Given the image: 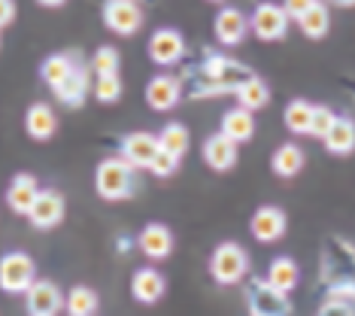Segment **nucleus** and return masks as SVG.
Masks as SVG:
<instances>
[{"instance_id":"1","label":"nucleus","mask_w":355,"mask_h":316,"mask_svg":"<svg viewBox=\"0 0 355 316\" xmlns=\"http://www.w3.org/2000/svg\"><path fill=\"white\" fill-rule=\"evenodd\" d=\"M252 76L255 70L246 67V64L234 61L222 52H207L200 64H195V67L189 64L180 73V83L185 97H222V94H234Z\"/></svg>"},{"instance_id":"2","label":"nucleus","mask_w":355,"mask_h":316,"mask_svg":"<svg viewBox=\"0 0 355 316\" xmlns=\"http://www.w3.org/2000/svg\"><path fill=\"white\" fill-rule=\"evenodd\" d=\"M322 283L328 295L349 298L355 304V247L349 240L331 238L322 249Z\"/></svg>"},{"instance_id":"3","label":"nucleus","mask_w":355,"mask_h":316,"mask_svg":"<svg viewBox=\"0 0 355 316\" xmlns=\"http://www.w3.org/2000/svg\"><path fill=\"white\" fill-rule=\"evenodd\" d=\"M94 189L103 201H131L140 192V167L128 161L122 152L107 156L94 170Z\"/></svg>"},{"instance_id":"4","label":"nucleus","mask_w":355,"mask_h":316,"mask_svg":"<svg viewBox=\"0 0 355 316\" xmlns=\"http://www.w3.org/2000/svg\"><path fill=\"white\" fill-rule=\"evenodd\" d=\"M246 274H249V253L240 243L225 240L213 249V256H209V277L219 286H237Z\"/></svg>"},{"instance_id":"5","label":"nucleus","mask_w":355,"mask_h":316,"mask_svg":"<svg viewBox=\"0 0 355 316\" xmlns=\"http://www.w3.org/2000/svg\"><path fill=\"white\" fill-rule=\"evenodd\" d=\"M243 298H246L249 313H255V316H286V313H292L288 292L277 289L270 280H264V277L249 280L246 289H243Z\"/></svg>"},{"instance_id":"6","label":"nucleus","mask_w":355,"mask_h":316,"mask_svg":"<svg viewBox=\"0 0 355 316\" xmlns=\"http://www.w3.org/2000/svg\"><path fill=\"white\" fill-rule=\"evenodd\" d=\"M92 73H94L92 61H85L83 52L73 49V67H70L67 76L52 88L55 97H58V103H64V107H70V110L83 107V103L88 101V94H92Z\"/></svg>"},{"instance_id":"7","label":"nucleus","mask_w":355,"mask_h":316,"mask_svg":"<svg viewBox=\"0 0 355 316\" xmlns=\"http://www.w3.org/2000/svg\"><path fill=\"white\" fill-rule=\"evenodd\" d=\"M37 280V265L28 253H6L0 258V289L6 295H25L28 286Z\"/></svg>"},{"instance_id":"8","label":"nucleus","mask_w":355,"mask_h":316,"mask_svg":"<svg viewBox=\"0 0 355 316\" xmlns=\"http://www.w3.org/2000/svg\"><path fill=\"white\" fill-rule=\"evenodd\" d=\"M140 0H103V24L119 37H134L143 28Z\"/></svg>"},{"instance_id":"9","label":"nucleus","mask_w":355,"mask_h":316,"mask_svg":"<svg viewBox=\"0 0 355 316\" xmlns=\"http://www.w3.org/2000/svg\"><path fill=\"white\" fill-rule=\"evenodd\" d=\"M249 28L258 40L264 43H273V40H282L288 34V13L286 6H277V3H258L252 19H249Z\"/></svg>"},{"instance_id":"10","label":"nucleus","mask_w":355,"mask_h":316,"mask_svg":"<svg viewBox=\"0 0 355 316\" xmlns=\"http://www.w3.org/2000/svg\"><path fill=\"white\" fill-rule=\"evenodd\" d=\"M189 46H185V37L176 28H158L155 34L149 37V58L158 64V67H176Z\"/></svg>"},{"instance_id":"11","label":"nucleus","mask_w":355,"mask_h":316,"mask_svg":"<svg viewBox=\"0 0 355 316\" xmlns=\"http://www.w3.org/2000/svg\"><path fill=\"white\" fill-rule=\"evenodd\" d=\"M25 307L31 316H55L64 310V292L58 283L37 277L25 292Z\"/></svg>"},{"instance_id":"12","label":"nucleus","mask_w":355,"mask_h":316,"mask_svg":"<svg viewBox=\"0 0 355 316\" xmlns=\"http://www.w3.org/2000/svg\"><path fill=\"white\" fill-rule=\"evenodd\" d=\"M64 210H67V204H64V194L58 189H40L37 201L28 210V222L37 231H49L55 225H61Z\"/></svg>"},{"instance_id":"13","label":"nucleus","mask_w":355,"mask_h":316,"mask_svg":"<svg viewBox=\"0 0 355 316\" xmlns=\"http://www.w3.org/2000/svg\"><path fill=\"white\" fill-rule=\"evenodd\" d=\"M182 97L185 94H182L180 76H171V73H158V76H152L149 85H146V103L152 110H158V113L173 110Z\"/></svg>"},{"instance_id":"14","label":"nucleus","mask_w":355,"mask_h":316,"mask_svg":"<svg viewBox=\"0 0 355 316\" xmlns=\"http://www.w3.org/2000/svg\"><path fill=\"white\" fill-rule=\"evenodd\" d=\"M158 149H161L158 134H149V131H131V134L122 137V143H119V152H122L128 161H134L140 170H149L152 158L158 156Z\"/></svg>"},{"instance_id":"15","label":"nucleus","mask_w":355,"mask_h":316,"mask_svg":"<svg viewBox=\"0 0 355 316\" xmlns=\"http://www.w3.org/2000/svg\"><path fill=\"white\" fill-rule=\"evenodd\" d=\"M286 228H288L286 213H282L279 207H273V204L258 207L252 222H249V231H252V238L258 243H277L282 234H286Z\"/></svg>"},{"instance_id":"16","label":"nucleus","mask_w":355,"mask_h":316,"mask_svg":"<svg viewBox=\"0 0 355 316\" xmlns=\"http://www.w3.org/2000/svg\"><path fill=\"white\" fill-rule=\"evenodd\" d=\"M137 249L152 262H161L173 253V231L161 222H149L146 228L137 234Z\"/></svg>"},{"instance_id":"17","label":"nucleus","mask_w":355,"mask_h":316,"mask_svg":"<svg viewBox=\"0 0 355 316\" xmlns=\"http://www.w3.org/2000/svg\"><path fill=\"white\" fill-rule=\"evenodd\" d=\"M213 31H216V40H219L222 46H240L249 34V19L237 10V6H225V10L216 15Z\"/></svg>"},{"instance_id":"18","label":"nucleus","mask_w":355,"mask_h":316,"mask_svg":"<svg viewBox=\"0 0 355 316\" xmlns=\"http://www.w3.org/2000/svg\"><path fill=\"white\" fill-rule=\"evenodd\" d=\"M237 146L240 143H234L228 134H209L207 140H204V161H207V167H213V170H219V174H225V170H231L234 165H237Z\"/></svg>"},{"instance_id":"19","label":"nucleus","mask_w":355,"mask_h":316,"mask_svg":"<svg viewBox=\"0 0 355 316\" xmlns=\"http://www.w3.org/2000/svg\"><path fill=\"white\" fill-rule=\"evenodd\" d=\"M164 292H167V280H164V274L161 271H155V267H140V271H134V277H131L134 301L155 304V301L164 298Z\"/></svg>"},{"instance_id":"20","label":"nucleus","mask_w":355,"mask_h":316,"mask_svg":"<svg viewBox=\"0 0 355 316\" xmlns=\"http://www.w3.org/2000/svg\"><path fill=\"white\" fill-rule=\"evenodd\" d=\"M37 194H40V183H37L34 174H15L10 189H6V204H10L12 213L28 216V210L37 201Z\"/></svg>"},{"instance_id":"21","label":"nucleus","mask_w":355,"mask_h":316,"mask_svg":"<svg viewBox=\"0 0 355 316\" xmlns=\"http://www.w3.org/2000/svg\"><path fill=\"white\" fill-rule=\"evenodd\" d=\"M25 131L34 137V140H49L58 131V116L49 103H31L25 113Z\"/></svg>"},{"instance_id":"22","label":"nucleus","mask_w":355,"mask_h":316,"mask_svg":"<svg viewBox=\"0 0 355 316\" xmlns=\"http://www.w3.org/2000/svg\"><path fill=\"white\" fill-rule=\"evenodd\" d=\"M222 134H228L234 143L252 140V137H255V116H252V110L240 107V103L234 110H228L222 116Z\"/></svg>"},{"instance_id":"23","label":"nucleus","mask_w":355,"mask_h":316,"mask_svg":"<svg viewBox=\"0 0 355 316\" xmlns=\"http://www.w3.org/2000/svg\"><path fill=\"white\" fill-rule=\"evenodd\" d=\"M325 149L331 156H352L355 152V122L349 116H337L325 134Z\"/></svg>"},{"instance_id":"24","label":"nucleus","mask_w":355,"mask_h":316,"mask_svg":"<svg viewBox=\"0 0 355 316\" xmlns=\"http://www.w3.org/2000/svg\"><path fill=\"white\" fill-rule=\"evenodd\" d=\"M270 167H273L277 176H282V180H292V176H297L301 167H304V149L295 146V143H282L279 149L273 152Z\"/></svg>"},{"instance_id":"25","label":"nucleus","mask_w":355,"mask_h":316,"mask_svg":"<svg viewBox=\"0 0 355 316\" xmlns=\"http://www.w3.org/2000/svg\"><path fill=\"white\" fill-rule=\"evenodd\" d=\"M234 97H237L240 107L255 113V110H261V107H268L270 103V88H268V83H264L261 76H252V79H246L237 92H234Z\"/></svg>"},{"instance_id":"26","label":"nucleus","mask_w":355,"mask_h":316,"mask_svg":"<svg viewBox=\"0 0 355 316\" xmlns=\"http://www.w3.org/2000/svg\"><path fill=\"white\" fill-rule=\"evenodd\" d=\"M297 28L304 31V37H310V40H322L328 34V28H331V13H328V6L325 3H313L310 10H306L301 19H297Z\"/></svg>"},{"instance_id":"27","label":"nucleus","mask_w":355,"mask_h":316,"mask_svg":"<svg viewBox=\"0 0 355 316\" xmlns=\"http://www.w3.org/2000/svg\"><path fill=\"white\" fill-rule=\"evenodd\" d=\"M98 307H101L98 292L88 286H73L70 295H64V310L73 316H92V313H98Z\"/></svg>"},{"instance_id":"28","label":"nucleus","mask_w":355,"mask_h":316,"mask_svg":"<svg viewBox=\"0 0 355 316\" xmlns=\"http://www.w3.org/2000/svg\"><path fill=\"white\" fill-rule=\"evenodd\" d=\"M268 280L282 292H292L297 286V280H301V271H297L295 258H288V256L273 258L270 267H268Z\"/></svg>"},{"instance_id":"29","label":"nucleus","mask_w":355,"mask_h":316,"mask_svg":"<svg viewBox=\"0 0 355 316\" xmlns=\"http://www.w3.org/2000/svg\"><path fill=\"white\" fill-rule=\"evenodd\" d=\"M158 143H161V149H167V152H173L176 158H182L185 152H189V143H191L189 128L180 125V122H167V125L158 131Z\"/></svg>"},{"instance_id":"30","label":"nucleus","mask_w":355,"mask_h":316,"mask_svg":"<svg viewBox=\"0 0 355 316\" xmlns=\"http://www.w3.org/2000/svg\"><path fill=\"white\" fill-rule=\"evenodd\" d=\"M70 67H73V52H55V55H49V58L43 61L40 76H43V83L49 88H55L70 73Z\"/></svg>"},{"instance_id":"31","label":"nucleus","mask_w":355,"mask_h":316,"mask_svg":"<svg viewBox=\"0 0 355 316\" xmlns=\"http://www.w3.org/2000/svg\"><path fill=\"white\" fill-rule=\"evenodd\" d=\"M282 119H286V128L292 134H310V119H313V103L310 101H292L282 113Z\"/></svg>"},{"instance_id":"32","label":"nucleus","mask_w":355,"mask_h":316,"mask_svg":"<svg viewBox=\"0 0 355 316\" xmlns=\"http://www.w3.org/2000/svg\"><path fill=\"white\" fill-rule=\"evenodd\" d=\"M122 92H125V85L119 73H103V76L94 79V97L101 103H116L122 97Z\"/></svg>"},{"instance_id":"33","label":"nucleus","mask_w":355,"mask_h":316,"mask_svg":"<svg viewBox=\"0 0 355 316\" xmlns=\"http://www.w3.org/2000/svg\"><path fill=\"white\" fill-rule=\"evenodd\" d=\"M119 67H122V55H119V49L101 46L98 52H94V58H92L94 76H103V73H119Z\"/></svg>"},{"instance_id":"34","label":"nucleus","mask_w":355,"mask_h":316,"mask_svg":"<svg viewBox=\"0 0 355 316\" xmlns=\"http://www.w3.org/2000/svg\"><path fill=\"white\" fill-rule=\"evenodd\" d=\"M334 119H337L334 110L325 107V103H316V107H313V119H310V134L319 137V140H325V134L331 131Z\"/></svg>"},{"instance_id":"35","label":"nucleus","mask_w":355,"mask_h":316,"mask_svg":"<svg viewBox=\"0 0 355 316\" xmlns=\"http://www.w3.org/2000/svg\"><path fill=\"white\" fill-rule=\"evenodd\" d=\"M176 167H180V158L167 149H158V156L152 158V165H149V174L158 176V180H167V176L176 174Z\"/></svg>"},{"instance_id":"36","label":"nucleus","mask_w":355,"mask_h":316,"mask_svg":"<svg viewBox=\"0 0 355 316\" xmlns=\"http://www.w3.org/2000/svg\"><path fill=\"white\" fill-rule=\"evenodd\" d=\"M319 313H355V304L349 298H340V295H328L325 301L319 304Z\"/></svg>"},{"instance_id":"37","label":"nucleus","mask_w":355,"mask_h":316,"mask_svg":"<svg viewBox=\"0 0 355 316\" xmlns=\"http://www.w3.org/2000/svg\"><path fill=\"white\" fill-rule=\"evenodd\" d=\"M313 3H316V0H286V3H282V6H286V13H288V19H301V15L306 13V10H310V6Z\"/></svg>"},{"instance_id":"38","label":"nucleus","mask_w":355,"mask_h":316,"mask_svg":"<svg viewBox=\"0 0 355 316\" xmlns=\"http://www.w3.org/2000/svg\"><path fill=\"white\" fill-rule=\"evenodd\" d=\"M15 22V0H0V31Z\"/></svg>"},{"instance_id":"39","label":"nucleus","mask_w":355,"mask_h":316,"mask_svg":"<svg viewBox=\"0 0 355 316\" xmlns=\"http://www.w3.org/2000/svg\"><path fill=\"white\" fill-rule=\"evenodd\" d=\"M40 6H49V10H55V6H64L67 3V0H37Z\"/></svg>"},{"instance_id":"40","label":"nucleus","mask_w":355,"mask_h":316,"mask_svg":"<svg viewBox=\"0 0 355 316\" xmlns=\"http://www.w3.org/2000/svg\"><path fill=\"white\" fill-rule=\"evenodd\" d=\"M337 6H355V0H334Z\"/></svg>"},{"instance_id":"41","label":"nucleus","mask_w":355,"mask_h":316,"mask_svg":"<svg viewBox=\"0 0 355 316\" xmlns=\"http://www.w3.org/2000/svg\"><path fill=\"white\" fill-rule=\"evenodd\" d=\"M209 3H222V0H209Z\"/></svg>"}]
</instances>
